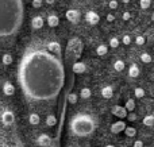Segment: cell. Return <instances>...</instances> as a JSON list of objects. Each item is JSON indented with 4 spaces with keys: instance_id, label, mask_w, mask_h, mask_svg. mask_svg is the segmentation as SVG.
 I'll return each instance as SVG.
<instances>
[{
    "instance_id": "16",
    "label": "cell",
    "mask_w": 154,
    "mask_h": 147,
    "mask_svg": "<svg viewBox=\"0 0 154 147\" xmlns=\"http://www.w3.org/2000/svg\"><path fill=\"white\" fill-rule=\"evenodd\" d=\"M123 132H125V135L127 138H134L137 135V128L135 127H133V126H127Z\"/></svg>"
},
{
    "instance_id": "20",
    "label": "cell",
    "mask_w": 154,
    "mask_h": 147,
    "mask_svg": "<svg viewBox=\"0 0 154 147\" xmlns=\"http://www.w3.org/2000/svg\"><path fill=\"white\" fill-rule=\"evenodd\" d=\"M80 96H81V99L87 100L92 96V91H91L89 88H82L81 91H80Z\"/></svg>"
},
{
    "instance_id": "3",
    "label": "cell",
    "mask_w": 154,
    "mask_h": 147,
    "mask_svg": "<svg viewBox=\"0 0 154 147\" xmlns=\"http://www.w3.org/2000/svg\"><path fill=\"white\" fill-rule=\"evenodd\" d=\"M70 130L77 136H88L96 130V122L89 115H77L70 122Z\"/></svg>"
},
{
    "instance_id": "39",
    "label": "cell",
    "mask_w": 154,
    "mask_h": 147,
    "mask_svg": "<svg viewBox=\"0 0 154 147\" xmlns=\"http://www.w3.org/2000/svg\"><path fill=\"white\" fill-rule=\"evenodd\" d=\"M45 2L48 3V4H53V3H54V0H45Z\"/></svg>"
},
{
    "instance_id": "4",
    "label": "cell",
    "mask_w": 154,
    "mask_h": 147,
    "mask_svg": "<svg viewBox=\"0 0 154 147\" xmlns=\"http://www.w3.org/2000/svg\"><path fill=\"white\" fill-rule=\"evenodd\" d=\"M111 112H112V115L116 116V118L126 119V118H127L128 111L126 110V107H122V105H114V107L111 108Z\"/></svg>"
},
{
    "instance_id": "37",
    "label": "cell",
    "mask_w": 154,
    "mask_h": 147,
    "mask_svg": "<svg viewBox=\"0 0 154 147\" xmlns=\"http://www.w3.org/2000/svg\"><path fill=\"white\" fill-rule=\"evenodd\" d=\"M145 145H143V142L142 140H135L134 142V145H133V147H143Z\"/></svg>"
},
{
    "instance_id": "31",
    "label": "cell",
    "mask_w": 154,
    "mask_h": 147,
    "mask_svg": "<svg viewBox=\"0 0 154 147\" xmlns=\"http://www.w3.org/2000/svg\"><path fill=\"white\" fill-rule=\"evenodd\" d=\"M126 119H127V120L130 122V123H134V122L138 120V115H137V113L134 112V111H131V112H128V113H127V118H126Z\"/></svg>"
},
{
    "instance_id": "40",
    "label": "cell",
    "mask_w": 154,
    "mask_h": 147,
    "mask_svg": "<svg viewBox=\"0 0 154 147\" xmlns=\"http://www.w3.org/2000/svg\"><path fill=\"white\" fill-rule=\"evenodd\" d=\"M131 2V0H122V3H123V4H128V3H130Z\"/></svg>"
},
{
    "instance_id": "26",
    "label": "cell",
    "mask_w": 154,
    "mask_h": 147,
    "mask_svg": "<svg viewBox=\"0 0 154 147\" xmlns=\"http://www.w3.org/2000/svg\"><path fill=\"white\" fill-rule=\"evenodd\" d=\"M141 61L143 62V64H150V62L153 61V58L149 53H142L141 54Z\"/></svg>"
},
{
    "instance_id": "30",
    "label": "cell",
    "mask_w": 154,
    "mask_h": 147,
    "mask_svg": "<svg viewBox=\"0 0 154 147\" xmlns=\"http://www.w3.org/2000/svg\"><path fill=\"white\" fill-rule=\"evenodd\" d=\"M2 62L4 65H11L12 64V56H11V54H4V56L2 57Z\"/></svg>"
},
{
    "instance_id": "25",
    "label": "cell",
    "mask_w": 154,
    "mask_h": 147,
    "mask_svg": "<svg viewBox=\"0 0 154 147\" xmlns=\"http://www.w3.org/2000/svg\"><path fill=\"white\" fill-rule=\"evenodd\" d=\"M56 123H57V119H56L54 115H49L48 118H46V124H48V127L56 126Z\"/></svg>"
},
{
    "instance_id": "1",
    "label": "cell",
    "mask_w": 154,
    "mask_h": 147,
    "mask_svg": "<svg viewBox=\"0 0 154 147\" xmlns=\"http://www.w3.org/2000/svg\"><path fill=\"white\" fill-rule=\"evenodd\" d=\"M19 84L32 100H50L58 94L64 82L62 64L54 54L34 50L19 64Z\"/></svg>"
},
{
    "instance_id": "43",
    "label": "cell",
    "mask_w": 154,
    "mask_h": 147,
    "mask_svg": "<svg viewBox=\"0 0 154 147\" xmlns=\"http://www.w3.org/2000/svg\"><path fill=\"white\" fill-rule=\"evenodd\" d=\"M0 62H2V58H0Z\"/></svg>"
},
{
    "instance_id": "9",
    "label": "cell",
    "mask_w": 154,
    "mask_h": 147,
    "mask_svg": "<svg viewBox=\"0 0 154 147\" xmlns=\"http://www.w3.org/2000/svg\"><path fill=\"white\" fill-rule=\"evenodd\" d=\"M37 143H38V146H41V147H49L51 145V139H50V136H49V135L42 134V135H39V136H38Z\"/></svg>"
},
{
    "instance_id": "13",
    "label": "cell",
    "mask_w": 154,
    "mask_h": 147,
    "mask_svg": "<svg viewBox=\"0 0 154 147\" xmlns=\"http://www.w3.org/2000/svg\"><path fill=\"white\" fill-rule=\"evenodd\" d=\"M101 96L104 99H111L114 96V88L111 85H107V86H103L101 88Z\"/></svg>"
},
{
    "instance_id": "12",
    "label": "cell",
    "mask_w": 154,
    "mask_h": 147,
    "mask_svg": "<svg viewBox=\"0 0 154 147\" xmlns=\"http://www.w3.org/2000/svg\"><path fill=\"white\" fill-rule=\"evenodd\" d=\"M43 23H45V20H43L42 16H34L31 20V27L34 30H39L43 27Z\"/></svg>"
},
{
    "instance_id": "38",
    "label": "cell",
    "mask_w": 154,
    "mask_h": 147,
    "mask_svg": "<svg viewBox=\"0 0 154 147\" xmlns=\"http://www.w3.org/2000/svg\"><path fill=\"white\" fill-rule=\"evenodd\" d=\"M114 20H115L114 14H107V22H114Z\"/></svg>"
},
{
    "instance_id": "2",
    "label": "cell",
    "mask_w": 154,
    "mask_h": 147,
    "mask_svg": "<svg viewBox=\"0 0 154 147\" xmlns=\"http://www.w3.org/2000/svg\"><path fill=\"white\" fill-rule=\"evenodd\" d=\"M23 23V0H0V38L15 35Z\"/></svg>"
},
{
    "instance_id": "28",
    "label": "cell",
    "mask_w": 154,
    "mask_h": 147,
    "mask_svg": "<svg viewBox=\"0 0 154 147\" xmlns=\"http://www.w3.org/2000/svg\"><path fill=\"white\" fill-rule=\"evenodd\" d=\"M119 45H120V40L118 39L116 37H112L111 39H109V47L116 49V47H119Z\"/></svg>"
},
{
    "instance_id": "18",
    "label": "cell",
    "mask_w": 154,
    "mask_h": 147,
    "mask_svg": "<svg viewBox=\"0 0 154 147\" xmlns=\"http://www.w3.org/2000/svg\"><path fill=\"white\" fill-rule=\"evenodd\" d=\"M125 68H126L125 61H122V59H116V61L114 62V69L116 70V72H123Z\"/></svg>"
},
{
    "instance_id": "8",
    "label": "cell",
    "mask_w": 154,
    "mask_h": 147,
    "mask_svg": "<svg viewBox=\"0 0 154 147\" xmlns=\"http://www.w3.org/2000/svg\"><path fill=\"white\" fill-rule=\"evenodd\" d=\"M65 16H66V19L70 23H77L80 20V18H81V15H80V12L77 10H68Z\"/></svg>"
},
{
    "instance_id": "27",
    "label": "cell",
    "mask_w": 154,
    "mask_h": 147,
    "mask_svg": "<svg viewBox=\"0 0 154 147\" xmlns=\"http://www.w3.org/2000/svg\"><path fill=\"white\" fill-rule=\"evenodd\" d=\"M152 5V0H139V7L142 10H149Z\"/></svg>"
},
{
    "instance_id": "7",
    "label": "cell",
    "mask_w": 154,
    "mask_h": 147,
    "mask_svg": "<svg viewBox=\"0 0 154 147\" xmlns=\"http://www.w3.org/2000/svg\"><path fill=\"white\" fill-rule=\"evenodd\" d=\"M14 120H15V116H14L12 111L5 110L4 112L2 113V122L4 126H11V124L14 123Z\"/></svg>"
},
{
    "instance_id": "23",
    "label": "cell",
    "mask_w": 154,
    "mask_h": 147,
    "mask_svg": "<svg viewBox=\"0 0 154 147\" xmlns=\"http://www.w3.org/2000/svg\"><path fill=\"white\" fill-rule=\"evenodd\" d=\"M39 115L38 113H31L30 115V118H29V122L32 124V126H37V124H39Z\"/></svg>"
},
{
    "instance_id": "36",
    "label": "cell",
    "mask_w": 154,
    "mask_h": 147,
    "mask_svg": "<svg viewBox=\"0 0 154 147\" xmlns=\"http://www.w3.org/2000/svg\"><path fill=\"white\" fill-rule=\"evenodd\" d=\"M122 19H123V20H125V22L130 20V19H131V14H130V12H127V11H126V12H123Z\"/></svg>"
},
{
    "instance_id": "33",
    "label": "cell",
    "mask_w": 154,
    "mask_h": 147,
    "mask_svg": "<svg viewBox=\"0 0 154 147\" xmlns=\"http://www.w3.org/2000/svg\"><path fill=\"white\" fill-rule=\"evenodd\" d=\"M122 42H123V45H126V46H128V45H131V42H133V39H131V37L128 34H126V35H123V38H122Z\"/></svg>"
},
{
    "instance_id": "24",
    "label": "cell",
    "mask_w": 154,
    "mask_h": 147,
    "mask_svg": "<svg viewBox=\"0 0 154 147\" xmlns=\"http://www.w3.org/2000/svg\"><path fill=\"white\" fill-rule=\"evenodd\" d=\"M145 94H146L145 89L139 88V86L134 89V96H135V99H142V97H145Z\"/></svg>"
},
{
    "instance_id": "15",
    "label": "cell",
    "mask_w": 154,
    "mask_h": 147,
    "mask_svg": "<svg viewBox=\"0 0 154 147\" xmlns=\"http://www.w3.org/2000/svg\"><path fill=\"white\" fill-rule=\"evenodd\" d=\"M58 23H60V19H58V16H57L56 14H50V15L48 16V24L50 27H57L58 26Z\"/></svg>"
},
{
    "instance_id": "22",
    "label": "cell",
    "mask_w": 154,
    "mask_h": 147,
    "mask_svg": "<svg viewBox=\"0 0 154 147\" xmlns=\"http://www.w3.org/2000/svg\"><path fill=\"white\" fill-rule=\"evenodd\" d=\"M48 49L50 51H56L57 54H60V51H61V47H60V45L57 42H49Z\"/></svg>"
},
{
    "instance_id": "19",
    "label": "cell",
    "mask_w": 154,
    "mask_h": 147,
    "mask_svg": "<svg viewBox=\"0 0 154 147\" xmlns=\"http://www.w3.org/2000/svg\"><path fill=\"white\" fill-rule=\"evenodd\" d=\"M125 107H126V110H127L128 112H131V111L135 110L137 104H135V101H134V99H127V100H126Z\"/></svg>"
},
{
    "instance_id": "41",
    "label": "cell",
    "mask_w": 154,
    "mask_h": 147,
    "mask_svg": "<svg viewBox=\"0 0 154 147\" xmlns=\"http://www.w3.org/2000/svg\"><path fill=\"white\" fill-rule=\"evenodd\" d=\"M104 147H115V146H114V145H106Z\"/></svg>"
},
{
    "instance_id": "32",
    "label": "cell",
    "mask_w": 154,
    "mask_h": 147,
    "mask_svg": "<svg viewBox=\"0 0 154 147\" xmlns=\"http://www.w3.org/2000/svg\"><path fill=\"white\" fill-rule=\"evenodd\" d=\"M77 99H79V96H77L76 93H73V92L68 94V103H69V104H76Z\"/></svg>"
},
{
    "instance_id": "5",
    "label": "cell",
    "mask_w": 154,
    "mask_h": 147,
    "mask_svg": "<svg viewBox=\"0 0 154 147\" xmlns=\"http://www.w3.org/2000/svg\"><path fill=\"white\" fill-rule=\"evenodd\" d=\"M85 20H87L91 26H96V24L100 22V16H99V14L95 12V11H88V12L85 14Z\"/></svg>"
},
{
    "instance_id": "35",
    "label": "cell",
    "mask_w": 154,
    "mask_h": 147,
    "mask_svg": "<svg viewBox=\"0 0 154 147\" xmlns=\"http://www.w3.org/2000/svg\"><path fill=\"white\" fill-rule=\"evenodd\" d=\"M31 4L34 8H39V7H42V0H32Z\"/></svg>"
},
{
    "instance_id": "6",
    "label": "cell",
    "mask_w": 154,
    "mask_h": 147,
    "mask_svg": "<svg viewBox=\"0 0 154 147\" xmlns=\"http://www.w3.org/2000/svg\"><path fill=\"white\" fill-rule=\"evenodd\" d=\"M127 127V124L123 122V119H120V120H118V122H115V123H112L111 124V132L112 134H120V132H123L125 131V128Z\"/></svg>"
},
{
    "instance_id": "11",
    "label": "cell",
    "mask_w": 154,
    "mask_h": 147,
    "mask_svg": "<svg viewBox=\"0 0 154 147\" xmlns=\"http://www.w3.org/2000/svg\"><path fill=\"white\" fill-rule=\"evenodd\" d=\"M139 73H141V69H139V66L137 64H131L128 66V77L137 78L139 76Z\"/></svg>"
},
{
    "instance_id": "10",
    "label": "cell",
    "mask_w": 154,
    "mask_h": 147,
    "mask_svg": "<svg viewBox=\"0 0 154 147\" xmlns=\"http://www.w3.org/2000/svg\"><path fill=\"white\" fill-rule=\"evenodd\" d=\"M73 72H75L76 74H82V73L87 72V65L81 61L75 62V64H73Z\"/></svg>"
},
{
    "instance_id": "21",
    "label": "cell",
    "mask_w": 154,
    "mask_h": 147,
    "mask_svg": "<svg viewBox=\"0 0 154 147\" xmlns=\"http://www.w3.org/2000/svg\"><path fill=\"white\" fill-rule=\"evenodd\" d=\"M143 124L146 127H153L154 126V115H146L143 118Z\"/></svg>"
},
{
    "instance_id": "29",
    "label": "cell",
    "mask_w": 154,
    "mask_h": 147,
    "mask_svg": "<svg viewBox=\"0 0 154 147\" xmlns=\"http://www.w3.org/2000/svg\"><path fill=\"white\" fill-rule=\"evenodd\" d=\"M146 43V38L143 35H137L135 37V45L137 46H143Z\"/></svg>"
},
{
    "instance_id": "42",
    "label": "cell",
    "mask_w": 154,
    "mask_h": 147,
    "mask_svg": "<svg viewBox=\"0 0 154 147\" xmlns=\"http://www.w3.org/2000/svg\"><path fill=\"white\" fill-rule=\"evenodd\" d=\"M152 20H154V11H153V14H152Z\"/></svg>"
},
{
    "instance_id": "34",
    "label": "cell",
    "mask_w": 154,
    "mask_h": 147,
    "mask_svg": "<svg viewBox=\"0 0 154 147\" xmlns=\"http://www.w3.org/2000/svg\"><path fill=\"white\" fill-rule=\"evenodd\" d=\"M118 5H119V4H118V2H116V0H111V2L108 3V7L111 8V10H116V8H118Z\"/></svg>"
},
{
    "instance_id": "14",
    "label": "cell",
    "mask_w": 154,
    "mask_h": 147,
    "mask_svg": "<svg viewBox=\"0 0 154 147\" xmlns=\"http://www.w3.org/2000/svg\"><path fill=\"white\" fill-rule=\"evenodd\" d=\"M3 93L5 94V96H12L14 93H15V88H14V85L11 82H4V85H3Z\"/></svg>"
},
{
    "instance_id": "17",
    "label": "cell",
    "mask_w": 154,
    "mask_h": 147,
    "mask_svg": "<svg viewBox=\"0 0 154 147\" xmlns=\"http://www.w3.org/2000/svg\"><path fill=\"white\" fill-rule=\"evenodd\" d=\"M107 53H108V46L107 45H99L97 47H96V54H97L99 57L106 56Z\"/></svg>"
}]
</instances>
